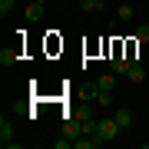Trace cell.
Wrapping results in <instances>:
<instances>
[{
	"instance_id": "cell-4",
	"label": "cell",
	"mask_w": 149,
	"mask_h": 149,
	"mask_svg": "<svg viewBox=\"0 0 149 149\" xmlns=\"http://www.w3.org/2000/svg\"><path fill=\"white\" fill-rule=\"evenodd\" d=\"M113 116H116V123H119V129H123V133L133 126V113H129V109H116Z\"/></svg>"
},
{
	"instance_id": "cell-6",
	"label": "cell",
	"mask_w": 149,
	"mask_h": 149,
	"mask_svg": "<svg viewBox=\"0 0 149 149\" xmlns=\"http://www.w3.org/2000/svg\"><path fill=\"white\" fill-rule=\"evenodd\" d=\"M96 106L109 109V106H113V90H100V93H96Z\"/></svg>"
},
{
	"instance_id": "cell-7",
	"label": "cell",
	"mask_w": 149,
	"mask_h": 149,
	"mask_svg": "<svg viewBox=\"0 0 149 149\" xmlns=\"http://www.w3.org/2000/svg\"><path fill=\"white\" fill-rule=\"evenodd\" d=\"M23 17H27V20H40V17H43V3H37V0H33L27 10H23Z\"/></svg>"
},
{
	"instance_id": "cell-15",
	"label": "cell",
	"mask_w": 149,
	"mask_h": 149,
	"mask_svg": "<svg viewBox=\"0 0 149 149\" xmlns=\"http://www.w3.org/2000/svg\"><path fill=\"white\" fill-rule=\"evenodd\" d=\"M100 3H106V0H100Z\"/></svg>"
},
{
	"instance_id": "cell-13",
	"label": "cell",
	"mask_w": 149,
	"mask_h": 149,
	"mask_svg": "<svg viewBox=\"0 0 149 149\" xmlns=\"http://www.w3.org/2000/svg\"><path fill=\"white\" fill-rule=\"evenodd\" d=\"M70 146H73V139H70L66 133H63V139H56V143H53V149H70Z\"/></svg>"
},
{
	"instance_id": "cell-11",
	"label": "cell",
	"mask_w": 149,
	"mask_h": 149,
	"mask_svg": "<svg viewBox=\"0 0 149 149\" xmlns=\"http://www.w3.org/2000/svg\"><path fill=\"white\" fill-rule=\"evenodd\" d=\"M149 40V23H139V30H136V43H146Z\"/></svg>"
},
{
	"instance_id": "cell-5",
	"label": "cell",
	"mask_w": 149,
	"mask_h": 149,
	"mask_svg": "<svg viewBox=\"0 0 149 149\" xmlns=\"http://www.w3.org/2000/svg\"><path fill=\"white\" fill-rule=\"evenodd\" d=\"M17 53H20V50H17V47H3V50H0V63H3V66L17 63Z\"/></svg>"
},
{
	"instance_id": "cell-14",
	"label": "cell",
	"mask_w": 149,
	"mask_h": 149,
	"mask_svg": "<svg viewBox=\"0 0 149 149\" xmlns=\"http://www.w3.org/2000/svg\"><path fill=\"white\" fill-rule=\"evenodd\" d=\"M37 3H47V0H37Z\"/></svg>"
},
{
	"instance_id": "cell-10",
	"label": "cell",
	"mask_w": 149,
	"mask_h": 149,
	"mask_svg": "<svg viewBox=\"0 0 149 149\" xmlns=\"http://www.w3.org/2000/svg\"><path fill=\"white\" fill-rule=\"evenodd\" d=\"M80 7H83L86 13H93V10H103V3H100V0H80Z\"/></svg>"
},
{
	"instance_id": "cell-1",
	"label": "cell",
	"mask_w": 149,
	"mask_h": 149,
	"mask_svg": "<svg viewBox=\"0 0 149 149\" xmlns=\"http://www.w3.org/2000/svg\"><path fill=\"white\" fill-rule=\"evenodd\" d=\"M96 133H100L103 139H116L123 129H119V123H116V116H106V119H96Z\"/></svg>"
},
{
	"instance_id": "cell-12",
	"label": "cell",
	"mask_w": 149,
	"mask_h": 149,
	"mask_svg": "<svg viewBox=\"0 0 149 149\" xmlns=\"http://www.w3.org/2000/svg\"><path fill=\"white\" fill-rule=\"evenodd\" d=\"M13 7H17V0H0V17L7 20V13H10Z\"/></svg>"
},
{
	"instance_id": "cell-3",
	"label": "cell",
	"mask_w": 149,
	"mask_h": 149,
	"mask_svg": "<svg viewBox=\"0 0 149 149\" xmlns=\"http://www.w3.org/2000/svg\"><path fill=\"white\" fill-rule=\"evenodd\" d=\"M0 143H3V149L10 146V143H13V123L7 119V116L0 119Z\"/></svg>"
},
{
	"instance_id": "cell-2",
	"label": "cell",
	"mask_w": 149,
	"mask_h": 149,
	"mask_svg": "<svg viewBox=\"0 0 149 149\" xmlns=\"http://www.w3.org/2000/svg\"><path fill=\"white\" fill-rule=\"evenodd\" d=\"M126 80H129V83H143V80H146V70H143V63H139V60H133V63H129Z\"/></svg>"
},
{
	"instance_id": "cell-9",
	"label": "cell",
	"mask_w": 149,
	"mask_h": 149,
	"mask_svg": "<svg viewBox=\"0 0 149 149\" xmlns=\"http://www.w3.org/2000/svg\"><path fill=\"white\" fill-rule=\"evenodd\" d=\"M96 86H100V90H113V86H116V80H113V73H103L100 80H96Z\"/></svg>"
},
{
	"instance_id": "cell-8",
	"label": "cell",
	"mask_w": 149,
	"mask_h": 149,
	"mask_svg": "<svg viewBox=\"0 0 149 149\" xmlns=\"http://www.w3.org/2000/svg\"><path fill=\"white\" fill-rule=\"evenodd\" d=\"M116 20H119V23H129V20H133V7H129V3H123L119 10H116Z\"/></svg>"
}]
</instances>
